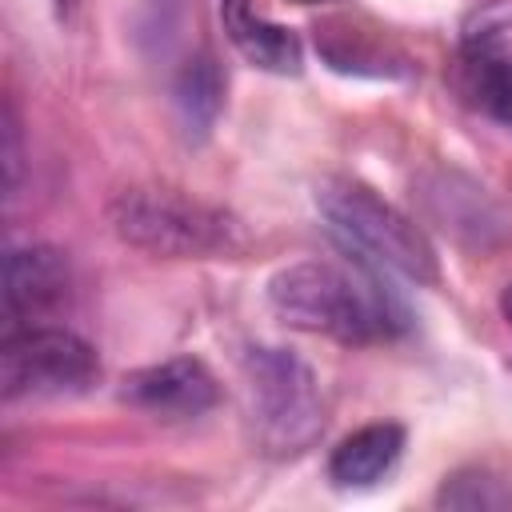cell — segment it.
<instances>
[{
	"label": "cell",
	"mask_w": 512,
	"mask_h": 512,
	"mask_svg": "<svg viewBox=\"0 0 512 512\" xmlns=\"http://www.w3.org/2000/svg\"><path fill=\"white\" fill-rule=\"evenodd\" d=\"M268 300L284 324L344 344L392 340L408 328L400 300L380 284V272L364 264L360 272L328 260L288 264L268 280Z\"/></svg>",
	"instance_id": "obj_1"
},
{
	"label": "cell",
	"mask_w": 512,
	"mask_h": 512,
	"mask_svg": "<svg viewBox=\"0 0 512 512\" xmlns=\"http://www.w3.org/2000/svg\"><path fill=\"white\" fill-rule=\"evenodd\" d=\"M316 208L332 232V240L364 268L396 272L416 284H432L436 252L424 240V232L396 212L388 200H380L372 188L348 180V176H324L316 184Z\"/></svg>",
	"instance_id": "obj_2"
},
{
	"label": "cell",
	"mask_w": 512,
	"mask_h": 512,
	"mask_svg": "<svg viewBox=\"0 0 512 512\" xmlns=\"http://www.w3.org/2000/svg\"><path fill=\"white\" fill-rule=\"evenodd\" d=\"M116 236L152 256H224L248 244L240 220L172 188H128L108 204Z\"/></svg>",
	"instance_id": "obj_3"
},
{
	"label": "cell",
	"mask_w": 512,
	"mask_h": 512,
	"mask_svg": "<svg viewBox=\"0 0 512 512\" xmlns=\"http://www.w3.org/2000/svg\"><path fill=\"white\" fill-rule=\"evenodd\" d=\"M248 412L256 440L272 456H296L324 432V404L312 368L288 348H252L244 356Z\"/></svg>",
	"instance_id": "obj_4"
},
{
	"label": "cell",
	"mask_w": 512,
	"mask_h": 512,
	"mask_svg": "<svg viewBox=\"0 0 512 512\" xmlns=\"http://www.w3.org/2000/svg\"><path fill=\"white\" fill-rule=\"evenodd\" d=\"M96 376H100L96 348L68 328L24 324V328L4 332V340H0L4 400L84 392L88 384H96Z\"/></svg>",
	"instance_id": "obj_5"
},
{
	"label": "cell",
	"mask_w": 512,
	"mask_h": 512,
	"mask_svg": "<svg viewBox=\"0 0 512 512\" xmlns=\"http://www.w3.org/2000/svg\"><path fill=\"white\" fill-rule=\"evenodd\" d=\"M216 396H220V388H216L212 372L192 356H172L164 364L140 368L120 388V400H128L140 412L164 416V420L200 416L216 404Z\"/></svg>",
	"instance_id": "obj_6"
},
{
	"label": "cell",
	"mask_w": 512,
	"mask_h": 512,
	"mask_svg": "<svg viewBox=\"0 0 512 512\" xmlns=\"http://www.w3.org/2000/svg\"><path fill=\"white\" fill-rule=\"evenodd\" d=\"M68 260L48 244H28L8 252L4 260V312L16 328L36 324L52 316L60 304H68Z\"/></svg>",
	"instance_id": "obj_7"
},
{
	"label": "cell",
	"mask_w": 512,
	"mask_h": 512,
	"mask_svg": "<svg viewBox=\"0 0 512 512\" xmlns=\"http://www.w3.org/2000/svg\"><path fill=\"white\" fill-rule=\"evenodd\" d=\"M220 20H224L228 40L256 68H268V72H300V64H304L300 36L292 28H284V24L264 20L252 8V0H220Z\"/></svg>",
	"instance_id": "obj_8"
},
{
	"label": "cell",
	"mask_w": 512,
	"mask_h": 512,
	"mask_svg": "<svg viewBox=\"0 0 512 512\" xmlns=\"http://www.w3.org/2000/svg\"><path fill=\"white\" fill-rule=\"evenodd\" d=\"M404 452V428L400 424H364L352 436H344L328 456V476L340 488H368L384 480Z\"/></svg>",
	"instance_id": "obj_9"
},
{
	"label": "cell",
	"mask_w": 512,
	"mask_h": 512,
	"mask_svg": "<svg viewBox=\"0 0 512 512\" xmlns=\"http://www.w3.org/2000/svg\"><path fill=\"white\" fill-rule=\"evenodd\" d=\"M464 92L488 116L512 124V52L496 36L468 40V48H464Z\"/></svg>",
	"instance_id": "obj_10"
},
{
	"label": "cell",
	"mask_w": 512,
	"mask_h": 512,
	"mask_svg": "<svg viewBox=\"0 0 512 512\" xmlns=\"http://www.w3.org/2000/svg\"><path fill=\"white\" fill-rule=\"evenodd\" d=\"M172 104H176V116L188 136L204 140L212 132V124L224 108V76L208 52L184 60V68L176 72V84H172Z\"/></svg>",
	"instance_id": "obj_11"
},
{
	"label": "cell",
	"mask_w": 512,
	"mask_h": 512,
	"mask_svg": "<svg viewBox=\"0 0 512 512\" xmlns=\"http://www.w3.org/2000/svg\"><path fill=\"white\" fill-rule=\"evenodd\" d=\"M436 504L456 508V512H504L512 508V484L496 476L492 468H460L444 476Z\"/></svg>",
	"instance_id": "obj_12"
},
{
	"label": "cell",
	"mask_w": 512,
	"mask_h": 512,
	"mask_svg": "<svg viewBox=\"0 0 512 512\" xmlns=\"http://www.w3.org/2000/svg\"><path fill=\"white\" fill-rule=\"evenodd\" d=\"M0 136H4V192L12 200L16 196V180H20V124H16L12 104H4V128H0Z\"/></svg>",
	"instance_id": "obj_13"
},
{
	"label": "cell",
	"mask_w": 512,
	"mask_h": 512,
	"mask_svg": "<svg viewBox=\"0 0 512 512\" xmlns=\"http://www.w3.org/2000/svg\"><path fill=\"white\" fill-rule=\"evenodd\" d=\"M500 312H504V320H508V328H512V284H508L504 296H500Z\"/></svg>",
	"instance_id": "obj_14"
},
{
	"label": "cell",
	"mask_w": 512,
	"mask_h": 512,
	"mask_svg": "<svg viewBox=\"0 0 512 512\" xmlns=\"http://www.w3.org/2000/svg\"><path fill=\"white\" fill-rule=\"evenodd\" d=\"M292 4H328V0H292Z\"/></svg>",
	"instance_id": "obj_15"
}]
</instances>
